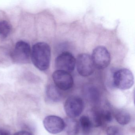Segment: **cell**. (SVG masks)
Returning a JSON list of instances; mask_svg holds the SVG:
<instances>
[{"label": "cell", "instance_id": "obj_1", "mask_svg": "<svg viewBox=\"0 0 135 135\" xmlns=\"http://www.w3.org/2000/svg\"><path fill=\"white\" fill-rule=\"evenodd\" d=\"M51 55V48L49 44L39 42L33 46L31 58L35 67L40 71H45L49 67Z\"/></svg>", "mask_w": 135, "mask_h": 135}, {"label": "cell", "instance_id": "obj_2", "mask_svg": "<svg viewBox=\"0 0 135 135\" xmlns=\"http://www.w3.org/2000/svg\"><path fill=\"white\" fill-rule=\"evenodd\" d=\"M134 76L132 72L127 69L116 71L113 76V83L115 87L122 90L131 88L134 84Z\"/></svg>", "mask_w": 135, "mask_h": 135}, {"label": "cell", "instance_id": "obj_3", "mask_svg": "<svg viewBox=\"0 0 135 135\" xmlns=\"http://www.w3.org/2000/svg\"><path fill=\"white\" fill-rule=\"evenodd\" d=\"M31 54V49L30 45L26 42L20 41L16 44L11 57L16 64H27L30 62Z\"/></svg>", "mask_w": 135, "mask_h": 135}, {"label": "cell", "instance_id": "obj_4", "mask_svg": "<svg viewBox=\"0 0 135 135\" xmlns=\"http://www.w3.org/2000/svg\"><path fill=\"white\" fill-rule=\"evenodd\" d=\"M95 68L103 69L107 68L110 63V54L106 48L99 46L93 50L91 56Z\"/></svg>", "mask_w": 135, "mask_h": 135}, {"label": "cell", "instance_id": "obj_5", "mask_svg": "<svg viewBox=\"0 0 135 135\" xmlns=\"http://www.w3.org/2000/svg\"><path fill=\"white\" fill-rule=\"evenodd\" d=\"M77 71L84 77L89 76L94 71L95 67L91 56L86 54H81L76 60Z\"/></svg>", "mask_w": 135, "mask_h": 135}, {"label": "cell", "instance_id": "obj_6", "mask_svg": "<svg viewBox=\"0 0 135 135\" xmlns=\"http://www.w3.org/2000/svg\"><path fill=\"white\" fill-rule=\"evenodd\" d=\"M64 107L66 114L69 118H74L82 113L84 108V104L81 98L72 96L66 100Z\"/></svg>", "mask_w": 135, "mask_h": 135}, {"label": "cell", "instance_id": "obj_7", "mask_svg": "<svg viewBox=\"0 0 135 135\" xmlns=\"http://www.w3.org/2000/svg\"><path fill=\"white\" fill-rule=\"evenodd\" d=\"M55 64L57 70L70 73L75 69L76 59L71 53L64 52L56 58Z\"/></svg>", "mask_w": 135, "mask_h": 135}, {"label": "cell", "instance_id": "obj_8", "mask_svg": "<svg viewBox=\"0 0 135 135\" xmlns=\"http://www.w3.org/2000/svg\"><path fill=\"white\" fill-rule=\"evenodd\" d=\"M52 79L55 86L60 90H68L73 85L74 80L70 73L56 70L52 74Z\"/></svg>", "mask_w": 135, "mask_h": 135}, {"label": "cell", "instance_id": "obj_9", "mask_svg": "<svg viewBox=\"0 0 135 135\" xmlns=\"http://www.w3.org/2000/svg\"><path fill=\"white\" fill-rule=\"evenodd\" d=\"M45 129L50 133L57 134L64 129L65 122L63 119L55 115H49L43 120Z\"/></svg>", "mask_w": 135, "mask_h": 135}, {"label": "cell", "instance_id": "obj_10", "mask_svg": "<svg viewBox=\"0 0 135 135\" xmlns=\"http://www.w3.org/2000/svg\"><path fill=\"white\" fill-rule=\"evenodd\" d=\"M83 93L84 97L89 102L94 104L99 102L100 94L98 90L94 86L91 85L85 86Z\"/></svg>", "mask_w": 135, "mask_h": 135}, {"label": "cell", "instance_id": "obj_11", "mask_svg": "<svg viewBox=\"0 0 135 135\" xmlns=\"http://www.w3.org/2000/svg\"><path fill=\"white\" fill-rule=\"evenodd\" d=\"M64 129L68 135H77L79 131V126L77 121L73 118H69L64 120Z\"/></svg>", "mask_w": 135, "mask_h": 135}, {"label": "cell", "instance_id": "obj_12", "mask_svg": "<svg viewBox=\"0 0 135 135\" xmlns=\"http://www.w3.org/2000/svg\"><path fill=\"white\" fill-rule=\"evenodd\" d=\"M46 95L49 100L54 102H58L62 98L61 92L56 86L50 84L47 86L46 89Z\"/></svg>", "mask_w": 135, "mask_h": 135}, {"label": "cell", "instance_id": "obj_13", "mask_svg": "<svg viewBox=\"0 0 135 135\" xmlns=\"http://www.w3.org/2000/svg\"><path fill=\"white\" fill-rule=\"evenodd\" d=\"M91 118H90L92 126L98 127L102 125L104 122L103 118L102 110L94 109L91 111Z\"/></svg>", "mask_w": 135, "mask_h": 135}, {"label": "cell", "instance_id": "obj_14", "mask_svg": "<svg viewBox=\"0 0 135 135\" xmlns=\"http://www.w3.org/2000/svg\"><path fill=\"white\" fill-rule=\"evenodd\" d=\"M115 119L120 124L125 125L129 123L131 116L128 112L123 110L118 111L115 114Z\"/></svg>", "mask_w": 135, "mask_h": 135}, {"label": "cell", "instance_id": "obj_15", "mask_svg": "<svg viewBox=\"0 0 135 135\" xmlns=\"http://www.w3.org/2000/svg\"><path fill=\"white\" fill-rule=\"evenodd\" d=\"M80 124L84 133L86 135L89 134L93 126L90 117L86 115H83L80 119Z\"/></svg>", "mask_w": 135, "mask_h": 135}, {"label": "cell", "instance_id": "obj_16", "mask_svg": "<svg viewBox=\"0 0 135 135\" xmlns=\"http://www.w3.org/2000/svg\"><path fill=\"white\" fill-rule=\"evenodd\" d=\"M12 27L10 23L6 21H0V36L3 38L7 37L11 31Z\"/></svg>", "mask_w": 135, "mask_h": 135}, {"label": "cell", "instance_id": "obj_17", "mask_svg": "<svg viewBox=\"0 0 135 135\" xmlns=\"http://www.w3.org/2000/svg\"><path fill=\"white\" fill-rule=\"evenodd\" d=\"M107 135H124L122 130L118 126H112L107 129Z\"/></svg>", "mask_w": 135, "mask_h": 135}, {"label": "cell", "instance_id": "obj_18", "mask_svg": "<svg viewBox=\"0 0 135 135\" xmlns=\"http://www.w3.org/2000/svg\"><path fill=\"white\" fill-rule=\"evenodd\" d=\"M103 118L104 122H110L113 119L112 113L108 110H102Z\"/></svg>", "mask_w": 135, "mask_h": 135}, {"label": "cell", "instance_id": "obj_19", "mask_svg": "<svg viewBox=\"0 0 135 135\" xmlns=\"http://www.w3.org/2000/svg\"><path fill=\"white\" fill-rule=\"evenodd\" d=\"M14 135H33L30 132L26 131H20L17 132Z\"/></svg>", "mask_w": 135, "mask_h": 135}, {"label": "cell", "instance_id": "obj_20", "mask_svg": "<svg viewBox=\"0 0 135 135\" xmlns=\"http://www.w3.org/2000/svg\"><path fill=\"white\" fill-rule=\"evenodd\" d=\"M0 135H10L7 131L4 129H0Z\"/></svg>", "mask_w": 135, "mask_h": 135}]
</instances>
